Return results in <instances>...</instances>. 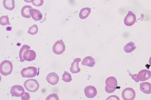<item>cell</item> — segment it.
Instances as JSON below:
<instances>
[{"instance_id":"obj_1","label":"cell","mask_w":151,"mask_h":100,"mask_svg":"<svg viewBox=\"0 0 151 100\" xmlns=\"http://www.w3.org/2000/svg\"><path fill=\"white\" fill-rule=\"evenodd\" d=\"M29 47L27 45H23L19 51V55L21 62L25 60L31 61L35 60L36 57V53L35 51L29 50Z\"/></svg>"},{"instance_id":"obj_2","label":"cell","mask_w":151,"mask_h":100,"mask_svg":"<svg viewBox=\"0 0 151 100\" xmlns=\"http://www.w3.org/2000/svg\"><path fill=\"white\" fill-rule=\"evenodd\" d=\"M13 69V65L10 61L5 60L0 64V72L3 75L6 76L11 74Z\"/></svg>"},{"instance_id":"obj_3","label":"cell","mask_w":151,"mask_h":100,"mask_svg":"<svg viewBox=\"0 0 151 100\" xmlns=\"http://www.w3.org/2000/svg\"><path fill=\"white\" fill-rule=\"evenodd\" d=\"M24 86L27 91L35 92L39 89V84L37 80L31 79L26 80L24 83Z\"/></svg>"},{"instance_id":"obj_4","label":"cell","mask_w":151,"mask_h":100,"mask_svg":"<svg viewBox=\"0 0 151 100\" xmlns=\"http://www.w3.org/2000/svg\"><path fill=\"white\" fill-rule=\"evenodd\" d=\"M37 68L35 67L29 66L23 68L21 72V74L23 77H34L37 74Z\"/></svg>"},{"instance_id":"obj_5","label":"cell","mask_w":151,"mask_h":100,"mask_svg":"<svg viewBox=\"0 0 151 100\" xmlns=\"http://www.w3.org/2000/svg\"><path fill=\"white\" fill-rule=\"evenodd\" d=\"M122 95L124 100H133L135 98L136 93L132 88H127L123 91Z\"/></svg>"},{"instance_id":"obj_6","label":"cell","mask_w":151,"mask_h":100,"mask_svg":"<svg viewBox=\"0 0 151 100\" xmlns=\"http://www.w3.org/2000/svg\"><path fill=\"white\" fill-rule=\"evenodd\" d=\"M151 77V71L146 69L142 70L137 75V82L146 81Z\"/></svg>"},{"instance_id":"obj_7","label":"cell","mask_w":151,"mask_h":100,"mask_svg":"<svg viewBox=\"0 0 151 100\" xmlns=\"http://www.w3.org/2000/svg\"><path fill=\"white\" fill-rule=\"evenodd\" d=\"M65 47L64 43L62 41L59 40L56 41L52 47L53 52L57 55L62 54L65 50Z\"/></svg>"},{"instance_id":"obj_8","label":"cell","mask_w":151,"mask_h":100,"mask_svg":"<svg viewBox=\"0 0 151 100\" xmlns=\"http://www.w3.org/2000/svg\"><path fill=\"white\" fill-rule=\"evenodd\" d=\"M10 92L12 96L20 97L24 94V89L21 85H14L11 87Z\"/></svg>"},{"instance_id":"obj_9","label":"cell","mask_w":151,"mask_h":100,"mask_svg":"<svg viewBox=\"0 0 151 100\" xmlns=\"http://www.w3.org/2000/svg\"><path fill=\"white\" fill-rule=\"evenodd\" d=\"M136 20L135 15L130 11H128V13L125 17L124 23L126 26H131L134 24Z\"/></svg>"},{"instance_id":"obj_10","label":"cell","mask_w":151,"mask_h":100,"mask_svg":"<svg viewBox=\"0 0 151 100\" xmlns=\"http://www.w3.org/2000/svg\"><path fill=\"white\" fill-rule=\"evenodd\" d=\"M84 92L86 96L89 98H92L96 96L97 91L96 88L91 85L86 87L84 89Z\"/></svg>"},{"instance_id":"obj_11","label":"cell","mask_w":151,"mask_h":100,"mask_svg":"<svg viewBox=\"0 0 151 100\" xmlns=\"http://www.w3.org/2000/svg\"><path fill=\"white\" fill-rule=\"evenodd\" d=\"M46 79L50 84L52 85H55L58 82L59 77L56 73L52 72L50 73L47 75Z\"/></svg>"},{"instance_id":"obj_12","label":"cell","mask_w":151,"mask_h":100,"mask_svg":"<svg viewBox=\"0 0 151 100\" xmlns=\"http://www.w3.org/2000/svg\"><path fill=\"white\" fill-rule=\"evenodd\" d=\"M105 87L109 89H116L117 82L116 78L113 77H108L105 81Z\"/></svg>"},{"instance_id":"obj_13","label":"cell","mask_w":151,"mask_h":100,"mask_svg":"<svg viewBox=\"0 0 151 100\" xmlns=\"http://www.w3.org/2000/svg\"><path fill=\"white\" fill-rule=\"evenodd\" d=\"M29 13L32 19L35 21L41 20L42 17V14L39 10L35 9L29 10Z\"/></svg>"},{"instance_id":"obj_14","label":"cell","mask_w":151,"mask_h":100,"mask_svg":"<svg viewBox=\"0 0 151 100\" xmlns=\"http://www.w3.org/2000/svg\"><path fill=\"white\" fill-rule=\"evenodd\" d=\"M81 60L80 58H77L73 60V62L71 64V67L70 70L72 73H77L80 72V68L78 67V63Z\"/></svg>"},{"instance_id":"obj_15","label":"cell","mask_w":151,"mask_h":100,"mask_svg":"<svg viewBox=\"0 0 151 100\" xmlns=\"http://www.w3.org/2000/svg\"><path fill=\"white\" fill-rule=\"evenodd\" d=\"M141 91L145 94L151 93V84L147 82H142L140 84Z\"/></svg>"},{"instance_id":"obj_16","label":"cell","mask_w":151,"mask_h":100,"mask_svg":"<svg viewBox=\"0 0 151 100\" xmlns=\"http://www.w3.org/2000/svg\"><path fill=\"white\" fill-rule=\"evenodd\" d=\"M95 63V59L90 56L85 57L81 62L82 65H86L91 67H93Z\"/></svg>"},{"instance_id":"obj_17","label":"cell","mask_w":151,"mask_h":100,"mask_svg":"<svg viewBox=\"0 0 151 100\" xmlns=\"http://www.w3.org/2000/svg\"><path fill=\"white\" fill-rule=\"evenodd\" d=\"M3 3L5 8L8 10H12L15 8L14 0H4Z\"/></svg>"},{"instance_id":"obj_18","label":"cell","mask_w":151,"mask_h":100,"mask_svg":"<svg viewBox=\"0 0 151 100\" xmlns=\"http://www.w3.org/2000/svg\"><path fill=\"white\" fill-rule=\"evenodd\" d=\"M91 10V9L89 7L84 8L81 9L79 13L80 18L82 19L86 18L90 14Z\"/></svg>"},{"instance_id":"obj_19","label":"cell","mask_w":151,"mask_h":100,"mask_svg":"<svg viewBox=\"0 0 151 100\" xmlns=\"http://www.w3.org/2000/svg\"><path fill=\"white\" fill-rule=\"evenodd\" d=\"M32 8V7L29 5H25L22 9L21 13L22 16L27 18H30L29 13V10Z\"/></svg>"},{"instance_id":"obj_20","label":"cell","mask_w":151,"mask_h":100,"mask_svg":"<svg viewBox=\"0 0 151 100\" xmlns=\"http://www.w3.org/2000/svg\"><path fill=\"white\" fill-rule=\"evenodd\" d=\"M136 48L135 43L132 42H130L124 46V50L126 52L130 53L133 51Z\"/></svg>"},{"instance_id":"obj_21","label":"cell","mask_w":151,"mask_h":100,"mask_svg":"<svg viewBox=\"0 0 151 100\" xmlns=\"http://www.w3.org/2000/svg\"><path fill=\"white\" fill-rule=\"evenodd\" d=\"M0 23L2 26L10 25L9 21V18L7 15L3 16L0 17Z\"/></svg>"},{"instance_id":"obj_22","label":"cell","mask_w":151,"mask_h":100,"mask_svg":"<svg viewBox=\"0 0 151 100\" xmlns=\"http://www.w3.org/2000/svg\"><path fill=\"white\" fill-rule=\"evenodd\" d=\"M62 77V80L65 82H70L72 80L70 74L67 71H64V74Z\"/></svg>"},{"instance_id":"obj_23","label":"cell","mask_w":151,"mask_h":100,"mask_svg":"<svg viewBox=\"0 0 151 100\" xmlns=\"http://www.w3.org/2000/svg\"><path fill=\"white\" fill-rule=\"evenodd\" d=\"M38 31V28L37 25L34 24L29 28L28 30V33L32 35H34L36 34Z\"/></svg>"},{"instance_id":"obj_24","label":"cell","mask_w":151,"mask_h":100,"mask_svg":"<svg viewBox=\"0 0 151 100\" xmlns=\"http://www.w3.org/2000/svg\"><path fill=\"white\" fill-rule=\"evenodd\" d=\"M46 100H59L58 95L56 94H52L48 95L46 98Z\"/></svg>"},{"instance_id":"obj_25","label":"cell","mask_w":151,"mask_h":100,"mask_svg":"<svg viewBox=\"0 0 151 100\" xmlns=\"http://www.w3.org/2000/svg\"><path fill=\"white\" fill-rule=\"evenodd\" d=\"M43 2V0H34L32 3L35 6H40L42 5Z\"/></svg>"},{"instance_id":"obj_26","label":"cell","mask_w":151,"mask_h":100,"mask_svg":"<svg viewBox=\"0 0 151 100\" xmlns=\"http://www.w3.org/2000/svg\"><path fill=\"white\" fill-rule=\"evenodd\" d=\"M30 98V95L28 92H24L23 95L21 96L22 99V100H29Z\"/></svg>"},{"instance_id":"obj_27","label":"cell","mask_w":151,"mask_h":100,"mask_svg":"<svg viewBox=\"0 0 151 100\" xmlns=\"http://www.w3.org/2000/svg\"><path fill=\"white\" fill-rule=\"evenodd\" d=\"M116 89H109L105 87V90L108 93H111L114 92Z\"/></svg>"},{"instance_id":"obj_28","label":"cell","mask_w":151,"mask_h":100,"mask_svg":"<svg viewBox=\"0 0 151 100\" xmlns=\"http://www.w3.org/2000/svg\"><path fill=\"white\" fill-rule=\"evenodd\" d=\"M24 1L27 3L32 2L34 0H24Z\"/></svg>"},{"instance_id":"obj_29","label":"cell","mask_w":151,"mask_h":100,"mask_svg":"<svg viewBox=\"0 0 151 100\" xmlns=\"http://www.w3.org/2000/svg\"><path fill=\"white\" fill-rule=\"evenodd\" d=\"M149 63L151 66V56L150 57L149 61Z\"/></svg>"}]
</instances>
